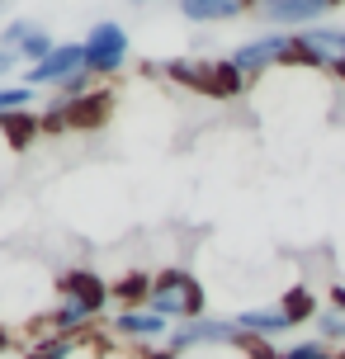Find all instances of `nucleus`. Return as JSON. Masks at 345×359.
Listing matches in <instances>:
<instances>
[{
  "mask_svg": "<svg viewBox=\"0 0 345 359\" xmlns=\"http://www.w3.org/2000/svg\"><path fill=\"white\" fill-rule=\"evenodd\" d=\"M161 76H170L175 86L199 90V95H208V100H236V95H246V86H251L232 57H213V62L170 57V62H161Z\"/></svg>",
  "mask_w": 345,
  "mask_h": 359,
  "instance_id": "f257e3e1",
  "label": "nucleus"
},
{
  "mask_svg": "<svg viewBox=\"0 0 345 359\" xmlns=\"http://www.w3.org/2000/svg\"><path fill=\"white\" fill-rule=\"evenodd\" d=\"M165 317L156 312H147V307H133V312H114L109 317V331L114 336H123V341H161L165 336Z\"/></svg>",
  "mask_w": 345,
  "mask_h": 359,
  "instance_id": "9d476101",
  "label": "nucleus"
},
{
  "mask_svg": "<svg viewBox=\"0 0 345 359\" xmlns=\"http://www.w3.org/2000/svg\"><path fill=\"white\" fill-rule=\"evenodd\" d=\"M331 307H341V312H345V284L331 288Z\"/></svg>",
  "mask_w": 345,
  "mask_h": 359,
  "instance_id": "5701e85b",
  "label": "nucleus"
},
{
  "mask_svg": "<svg viewBox=\"0 0 345 359\" xmlns=\"http://www.w3.org/2000/svg\"><path fill=\"white\" fill-rule=\"evenodd\" d=\"M0 10H5V5H0Z\"/></svg>",
  "mask_w": 345,
  "mask_h": 359,
  "instance_id": "393cba45",
  "label": "nucleus"
},
{
  "mask_svg": "<svg viewBox=\"0 0 345 359\" xmlns=\"http://www.w3.org/2000/svg\"><path fill=\"white\" fill-rule=\"evenodd\" d=\"M336 5L341 0H255V15L279 34H303V29H317V19L331 15Z\"/></svg>",
  "mask_w": 345,
  "mask_h": 359,
  "instance_id": "0eeeda50",
  "label": "nucleus"
},
{
  "mask_svg": "<svg viewBox=\"0 0 345 359\" xmlns=\"http://www.w3.org/2000/svg\"><path fill=\"white\" fill-rule=\"evenodd\" d=\"M246 331L236 326V317H199V322H180L170 336H165V350L170 359L199 355V350H241Z\"/></svg>",
  "mask_w": 345,
  "mask_h": 359,
  "instance_id": "f03ea898",
  "label": "nucleus"
},
{
  "mask_svg": "<svg viewBox=\"0 0 345 359\" xmlns=\"http://www.w3.org/2000/svg\"><path fill=\"white\" fill-rule=\"evenodd\" d=\"M15 62H19V53H5V48H0V81L15 72Z\"/></svg>",
  "mask_w": 345,
  "mask_h": 359,
  "instance_id": "4be33fe9",
  "label": "nucleus"
},
{
  "mask_svg": "<svg viewBox=\"0 0 345 359\" xmlns=\"http://www.w3.org/2000/svg\"><path fill=\"white\" fill-rule=\"evenodd\" d=\"M151 279H147L142 269H128L123 279L114 284V303H123V312H133V307H147V298H151Z\"/></svg>",
  "mask_w": 345,
  "mask_h": 359,
  "instance_id": "4468645a",
  "label": "nucleus"
},
{
  "mask_svg": "<svg viewBox=\"0 0 345 359\" xmlns=\"http://www.w3.org/2000/svg\"><path fill=\"white\" fill-rule=\"evenodd\" d=\"M147 312H156L165 322H199L203 317V288L194 284L189 269H161V279L147 298Z\"/></svg>",
  "mask_w": 345,
  "mask_h": 359,
  "instance_id": "7ed1b4c3",
  "label": "nucleus"
},
{
  "mask_svg": "<svg viewBox=\"0 0 345 359\" xmlns=\"http://www.w3.org/2000/svg\"><path fill=\"white\" fill-rule=\"evenodd\" d=\"M232 62L241 67L246 81H260L270 67H289V62H293V34H279V29L255 34V38H246V43L232 53Z\"/></svg>",
  "mask_w": 345,
  "mask_h": 359,
  "instance_id": "423d86ee",
  "label": "nucleus"
},
{
  "mask_svg": "<svg viewBox=\"0 0 345 359\" xmlns=\"http://www.w3.org/2000/svg\"><path fill=\"white\" fill-rule=\"evenodd\" d=\"M312 326H317V341H327V345H345V312H341V307H322Z\"/></svg>",
  "mask_w": 345,
  "mask_h": 359,
  "instance_id": "dca6fc26",
  "label": "nucleus"
},
{
  "mask_svg": "<svg viewBox=\"0 0 345 359\" xmlns=\"http://www.w3.org/2000/svg\"><path fill=\"white\" fill-rule=\"evenodd\" d=\"M128 29L123 24H114V19H100L90 34H86V72L95 81H109L128 67Z\"/></svg>",
  "mask_w": 345,
  "mask_h": 359,
  "instance_id": "20e7f679",
  "label": "nucleus"
},
{
  "mask_svg": "<svg viewBox=\"0 0 345 359\" xmlns=\"http://www.w3.org/2000/svg\"><path fill=\"white\" fill-rule=\"evenodd\" d=\"M76 72H86V43H57L48 62L29 67V86L34 90H62Z\"/></svg>",
  "mask_w": 345,
  "mask_h": 359,
  "instance_id": "6e6552de",
  "label": "nucleus"
},
{
  "mask_svg": "<svg viewBox=\"0 0 345 359\" xmlns=\"http://www.w3.org/2000/svg\"><path fill=\"white\" fill-rule=\"evenodd\" d=\"M279 312L298 326V322H317V312H322V307H317V298H312V288L298 284V288H289V293L279 298Z\"/></svg>",
  "mask_w": 345,
  "mask_h": 359,
  "instance_id": "2eb2a0df",
  "label": "nucleus"
},
{
  "mask_svg": "<svg viewBox=\"0 0 345 359\" xmlns=\"http://www.w3.org/2000/svg\"><path fill=\"white\" fill-rule=\"evenodd\" d=\"M90 90H100L95 86V76L90 72H76L67 86H62V100H81V95H90Z\"/></svg>",
  "mask_w": 345,
  "mask_h": 359,
  "instance_id": "412c9836",
  "label": "nucleus"
},
{
  "mask_svg": "<svg viewBox=\"0 0 345 359\" xmlns=\"http://www.w3.org/2000/svg\"><path fill=\"white\" fill-rule=\"evenodd\" d=\"M345 62V29L336 24H317L293 34V62L289 67H312V72H336Z\"/></svg>",
  "mask_w": 345,
  "mask_h": 359,
  "instance_id": "39448f33",
  "label": "nucleus"
},
{
  "mask_svg": "<svg viewBox=\"0 0 345 359\" xmlns=\"http://www.w3.org/2000/svg\"><path fill=\"white\" fill-rule=\"evenodd\" d=\"M236 326H241L246 336H255V341H274V336L293 331V322L279 307H241V312H236Z\"/></svg>",
  "mask_w": 345,
  "mask_h": 359,
  "instance_id": "f8f14e48",
  "label": "nucleus"
},
{
  "mask_svg": "<svg viewBox=\"0 0 345 359\" xmlns=\"http://www.w3.org/2000/svg\"><path fill=\"white\" fill-rule=\"evenodd\" d=\"M57 284H62V293H67V298H81L95 317L114 303V288L104 284L95 269H62V279H57Z\"/></svg>",
  "mask_w": 345,
  "mask_h": 359,
  "instance_id": "1a4fd4ad",
  "label": "nucleus"
},
{
  "mask_svg": "<svg viewBox=\"0 0 345 359\" xmlns=\"http://www.w3.org/2000/svg\"><path fill=\"white\" fill-rule=\"evenodd\" d=\"M48 322H53V331H57V336H81V326H86V322H95V312H90L86 303H81V298H67V293H62Z\"/></svg>",
  "mask_w": 345,
  "mask_h": 359,
  "instance_id": "ddd939ff",
  "label": "nucleus"
},
{
  "mask_svg": "<svg viewBox=\"0 0 345 359\" xmlns=\"http://www.w3.org/2000/svg\"><path fill=\"white\" fill-rule=\"evenodd\" d=\"M53 38L43 34V29H34V34L24 38V43H19V57H24V62H29V67H38V62H48V57H53Z\"/></svg>",
  "mask_w": 345,
  "mask_h": 359,
  "instance_id": "a211bd4d",
  "label": "nucleus"
},
{
  "mask_svg": "<svg viewBox=\"0 0 345 359\" xmlns=\"http://www.w3.org/2000/svg\"><path fill=\"white\" fill-rule=\"evenodd\" d=\"M29 104H34V86H0V118L24 114Z\"/></svg>",
  "mask_w": 345,
  "mask_h": 359,
  "instance_id": "f3484780",
  "label": "nucleus"
},
{
  "mask_svg": "<svg viewBox=\"0 0 345 359\" xmlns=\"http://www.w3.org/2000/svg\"><path fill=\"white\" fill-rule=\"evenodd\" d=\"M175 5H180V15L189 24H222V19L255 10V0H175Z\"/></svg>",
  "mask_w": 345,
  "mask_h": 359,
  "instance_id": "9b49d317",
  "label": "nucleus"
},
{
  "mask_svg": "<svg viewBox=\"0 0 345 359\" xmlns=\"http://www.w3.org/2000/svg\"><path fill=\"white\" fill-rule=\"evenodd\" d=\"M279 359H341L327 341H293L279 350Z\"/></svg>",
  "mask_w": 345,
  "mask_h": 359,
  "instance_id": "aec40b11",
  "label": "nucleus"
},
{
  "mask_svg": "<svg viewBox=\"0 0 345 359\" xmlns=\"http://www.w3.org/2000/svg\"><path fill=\"white\" fill-rule=\"evenodd\" d=\"M5 350H10V331H0V355H5Z\"/></svg>",
  "mask_w": 345,
  "mask_h": 359,
  "instance_id": "b1692460",
  "label": "nucleus"
},
{
  "mask_svg": "<svg viewBox=\"0 0 345 359\" xmlns=\"http://www.w3.org/2000/svg\"><path fill=\"white\" fill-rule=\"evenodd\" d=\"M0 128H5V133H10V142L15 147H24V142H34L38 137V118H29V114H10V118H0Z\"/></svg>",
  "mask_w": 345,
  "mask_h": 359,
  "instance_id": "6ab92c4d",
  "label": "nucleus"
}]
</instances>
